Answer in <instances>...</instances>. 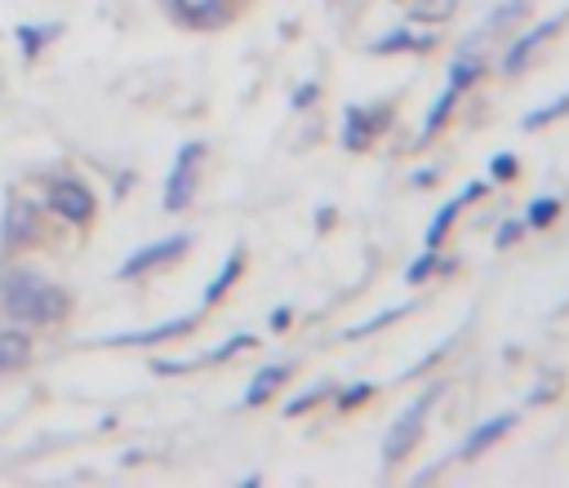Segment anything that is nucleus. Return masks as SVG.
<instances>
[{
  "label": "nucleus",
  "instance_id": "nucleus-30",
  "mask_svg": "<svg viewBox=\"0 0 569 488\" xmlns=\"http://www.w3.org/2000/svg\"><path fill=\"white\" fill-rule=\"evenodd\" d=\"M516 235H521V222H507V226L499 231V244H516Z\"/></svg>",
  "mask_w": 569,
  "mask_h": 488
},
{
  "label": "nucleus",
  "instance_id": "nucleus-27",
  "mask_svg": "<svg viewBox=\"0 0 569 488\" xmlns=\"http://www.w3.org/2000/svg\"><path fill=\"white\" fill-rule=\"evenodd\" d=\"M320 396H325V387H320V391H307V396H298V400H294V404L285 409V418H298V413H303V409H311V404H316Z\"/></svg>",
  "mask_w": 569,
  "mask_h": 488
},
{
  "label": "nucleus",
  "instance_id": "nucleus-12",
  "mask_svg": "<svg viewBox=\"0 0 569 488\" xmlns=\"http://www.w3.org/2000/svg\"><path fill=\"white\" fill-rule=\"evenodd\" d=\"M512 426H516V413H499V418H490V422H481V426H477V431H472V435L463 440V448H459V457H481V453H485V448H490L494 440H503V435H507Z\"/></svg>",
  "mask_w": 569,
  "mask_h": 488
},
{
  "label": "nucleus",
  "instance_id": "nucleus-3",
  "mask_svg": "<svg viewBox=\"0 0 569 488\" xmlns=\"http://www.w3.org/2000/svg\"><path fill=\"white\" fill-rule=\"evenodd\" d=\"M200 160H205V143H187L169 169V182H165V209L169 213H183L196 196V182H200Z\"/></svg>",
  "mask_w": 569,
  "mask_h": 488
},
{
  "label": "nucleus",
  "instance_id": "nucleus-4",
  "mask_svg": "<svg viewBox=\"0 0 569 488\" xmlns=\"http://www.w3.org/2000/svg\"><path fill=\"white\" fill-rule=\"evenodd\" d=\"M50 213H58V218L72 222V226H89L94 213H98V204H94V191H89L85 182L58 178V182L50 187Z\"/></svg>",
  "mask_w": 569,
  "mask_h": 488
},
{
  "label": "nucleus",
  "instance_id": "nucleus-5",
  "mask_svg": "<svg viewBox=\"0 0 569 488\" xmlns=\"http://www.w3.org/2000/svg\"><path fill=\"white\" fill-rule=\"evenodd\" d=\"M192 249V235H169V240H156V244H147V249H139V254H130L125 263H121V280H139V276H147V271H156V267H169V263H178L183 254Z\"/></svg>",
  "mask_w": 569,
  "mask_h": 488
},
{
  "label": "nucleus",
  "instance_id": "nucleus-22",
  "mask_svg": "<svg viewBox=\"0 0 569 488\" xmlns=\"http://www.w3.org/2000/svg\"><path fill=\"white\" fill-rule=\"evenodd\" d=\"M405 311H409V307H387L383 315H374V320H365V324H357V329H348L343 337H370V333H379L383 324H392V320H401Z\"/></svg>",
  "mask_w": 569,
  "mask_h": 488
},
{
  "label": "nucleus",
  "instance_id": "nucleus-29",
  "mask_svg": "<svg viewBox=\"0 0 569 488\" xmlns=\"http://www.w3.org/2000/svg\"><path fill=\"white\" fill-rule=\"evenodd\" d=\"M316 102V85H303L298 93H294V107H311Z\"/></svg>",
  "mask_w": 569,
  "mask_h": 488
},
{
  "label": "nucleus",
  "instance_id": "nucleus-25",
  "mask_svg": "<svg viewBox=\"0 0 569 488\" xmlns=\"http://www.w3.org/2000/svg\"><path fill=\"white\" fill-rule=\"evenodd\" d=\"M516 165H521V160H516L512 152H503V156H494V160H490V178L512 182V178H516Z\"/></svg>",
  "mask_w": 569,
  "mask_h": 488
},
{
  "label": "nucleus",
  "instance_id": "nucleus-2",
  "mask_svg": "<svg viewBox=\"0 0 569 488\" xmlns=\"http://www.w3.org/2000/svg\"><path fill=\"white\" fill-rule=\"evenodd\" d=\"M445 396V387L440 382H431L423 396H414L409 400V409L392 422V431H387V440H383V462H405L414 448H418V440H423V426H427V413H431V404Z\"/></svg>",
  "mask_w": 569,
  "mask_h": 488
},
{
  "label": "nucleus",
  "instance_id": "nucleus-7",
  "mask_svg": "<svg viewBox=\"0 0 569 488\" xmlns=\"http://www.w3.org/2000/svg\"><path fill=\"white\" fill-rule=\"evenodd\" d=\"M169 14L183 27H196V32H209V27H222L227 23L222 0H169Z\"/></svg>",
  "mask_w": 569,
  "mask_h": 488
},
{
  "label": "nucleus",
  "instance_id": "nucleus-21",
  "mask_svg": "<svg viewBox=\"0 0 569 488\" xmlns=\"http://www.w3.org/2000/svg\"><path fill=\"white\" fill-rule=\"evenodd\" d=\"M427 45H431L427 36H418V41H414L409 32H392V36H383V41L374 45V54H392V49H427Z\"/></svg>",
  "mask_w": 569,
  "mask_h": 488
},
{
  "label": "nucleus",
  "instance_id": "nucleus-20",
  "mask_svg": "<svg viewBox=\"0 0 569 488\" xmlns=\"http://www.w3.org/2000/svg\"><path fill=\"white\" fill-rule=\"evenodd\" d=\"M556 213H560V200H556V196H543V200H534V204H529L525 222H529V226H551V222H556Z\"/></svg>",
  "mask_w": 569,
  "mask_h": 488
},
{
  "label": "nucleus",
  "instance_id": "nucleus-28",
  "mask_svg": "<svg viewBox=\"0 0 569 488\" xmlns=\"http://www.w3.org/2000/svg\"><path fill=\"white\" fill-rule=\"evenodd\" d=\"M289 324H294V311H289V307H276V311H272V329H276V333H285Z\"/></svg>",
  "mask_w": 569,
  "mask_h": 488
},
{
  "label": "nucleus",
  "instance_id": "nucleus-18",
  "mask_svg": "<svg viewBox=\"0 0 569 488\" xmlns=\"http://www.w3.org/2000/svg\"><path fill=\"white\" fill-rule=\"evenodd\" d=\"M54 36H58V27H54V23L19 27V45H23V54H28V58H36V54H41V45H45V41H54Z\"/></svg>",
  "mask_w": 569,
  "mask_h": 488
},
{
  "label": "nucleus",
  "instance_id": "nucleus-15",
  "mask_svg": "<svg viewBox=\"0 0 569 488\" xmlns=\"http://www.w3.org/2000/svg\"><path fill=\"white\" fill-rule=\"evenodd\" d=\"M241 271H245V249H232V258L222 263V271L209 280V289H205V302H218L227 289H232L237 280H241Z\"/></svg>",
  "mask_w": 569,
  "mask_h": 488
},
{
  "label": "nucleus",
  "instance_id": "nucleus-11",
  "mask_svg": "<svg viewBox=\"0 0 569 488\" xmlns=\"http://www.w3.org/2000/svg\"><path fill=\"white\" fill-rule=\"evenodd\" d=\"M200 324V315H183V320H169V324H156V329H143V333H117L107 337V346H143V342H169V337H183Z\"/></svg>",
  "mask_w": 569,
  "mask_h": 488
},
{
  "label": "nucleus",
  "instance_id": "nucleus-9",
  "mask_svg": "<svg viewBox=\"0 0 569 488\" xmlns=\"http://www.w3.org/2000/svg\"><path fill=\"white\" fill-rule=\"evenodd\" d=\"M481 191H485V187H481V182H472L468 191H459L453 200H445V204H440V213L431 218V226H427V235H423V244H427V249H440V244H445V235H449V226H453V218H459V213H463V204H468V200H477Z\"/></svg>",
  "mask_w": 569,
  "mask_h": 488
},
{
  "label": "nucleus",
  "instance_id": "nucleus-24",
  "mask_svg": "<svg viewBox=\"0 0 569 488\" xmlns=\"http://www.w3.org/2000/svg\"><path fill=\"white\" fill-rule=\"evenodd\" d=\"M436 267H440V263H436V249H427V254H423L418 263H409V271H405V280H409V285H423V280H427V276H431Z\"/></svg>",
  "mask_w": 569,
  "mask_h": 488
},
{
  "label": "nucleus",
  "instance_id": "nucleus-17",
  "mask_svg": "<svg viewBox=\"0 0 569 488\" xmlns=\"http://www.w3.org/2000/svg\"><path fill=\"white\" fill-rule=\"evenodd\" d=\"M481 80V58H472V54H459V58H453V67H449V85L453 89H472Z\"/></svg>",
  "mask_w": 569,
  "mask_h": 488
},
{
  "label": "nucleus",
  "instance_id": "nucleus-6",
  "mask_svg": "<svg viewBox=\"0 0 569 488\" xmlns=\"http://www.w3.org/2000/svg\"><path fill=\"white\" fill-rule=\"evenodd\" d=\"M392 111L387 107H374V111H361V107H348V120H343V147L348 152H361L374 143L379 130H387Z\"/></svg>",
  "mask_w": 569,
  "mask_h": 488
},
{
  "label": "nucleus",
  "instance_id": "nucleus-1",
  "mask_svg": "<svg viewBox=\"0 0 569 488\" xmlns=\"http://www.w3.org/2000/svg\"><path fill=\"white\" fill-rule=\"evenodd\" d=\"M72 298L58 285H45L36 271H10L0 280V311L23 324H58L67 315Z\"/></svg>",
  "mask_w": 569,
  "mask_h": 488
},
{
  "label": "nucleus",
  "instance_id": "nucleus-23",
  "mask_svg": "<svg viewBox=\"0 0 569 488\" xmlns=\"http://www.w3.org/2000/svg\"><path fill=\"white\" fill-rule=\"evenodd\" d=\"M245 346H254V337H250V333H237L232 342H222L218 351H209V355H205V364H218V359H232V355H241Z\"/></svg>",
  "mask_w": 569,
  "mask_h": 488
},
{
  "label": "nucleus",
  "instance_id": "nucleus-10",
  "mask_svg": "<svg viewBox=\"0 0 569 488\" xmlns=\"http://www.w3.org/2000/svg\"><path fill=\"white\" fill-rule=\"evenodd\" d=\"M560 23H565V14H556V19H547V23H538L534 32H525V36H521V41H516V45L507 49V58H503V71H507V76H516V71H525V63H529V54H534V49H538V45H543L547 36H556V27H560Z\"/></svg>",
  "mask_w": 569,
  "mask_h": 488
},
{
  "label": "nucleus",
  "instance_id": "nucleus-19",
  "mask_svg": "<svg viewBox=\"0 0 569 488\" xmlns=\"http://www.w3.org/2000/svg\"><path fill=\"white\" fill-rule=\"evenodd\" d=\"M569 111V93H560L551 107H538V111H529L525 115V130H538V125H551V120H560Z\"/></svg>",
  "mask_w": 569,
  "mask_h": 488
},
{
  "label": "nucleus",
  "instance_id": "nucleus-26",
  "mask_svg": "<svg viewBox=\"0 0 569 488\" xmlns=\"http://www.w3.org/2000/svg\"><path fill=\"white\" fill-rule=\"evenodd\" d=\"M374 396V387H348L343 396H338V409H357V404H365Z\"/></svg>",
  "mask_w": 569,
  "mask_h": 488
},
{
  "label": "nucleus",
  "instance_id": "nucleus-13",
  "mask_svg": "<svg viewBox=\"0 0 569 488\" xmlns=\"http://www.w3.org/2000/svg\"><path fill=\"white\" fill-rule=\"evenodd\" d=\"M32 359V337L28 329H0V374H14Z\"/></svg>",
  "mask_w": 569,
  "mask_h": 488
},
{
  "label": "nucleus",
  "instance_id": "nucleus-8",
  "mask_svg": "<svg viewBox=\"0 0 569 488\" xmlns=\"http://www.w3.org/2000/svg\"><path fill=\"white\" fill-rule=\"evenodd\" d=\"M36 235V204L32 200H10L6 209V226H0V240H6V249H19Z\"/></svg>",
  "mask_w": 569,
  "mask_h": 488
},
{
  "label": "nucleus",
  "instance_id": "nucleus-14",
  "mask_svg": "<svg viewBox=\"0 0 569 488\" xmlns=\"http://www.w3.org/2000/svg\"><path fill=\"white\" fill-rule=\"evenodd\" d=\"M285 382H289V364H267V369H263V374L250 382V391H245V404H250V409H254V404H263V400H267L272 391H281Z\"/></svg>",
  "mask_w": 569,
  "mask_h": 488
},
{
  "label": "nucleus",
  "instance_id": "nucleus-16",
  "mask_svg": "<svg viewBox=\"0 0 569 488\" xmlns=\"http://www.w3.org/2000/svg\"><path fill=\"white\" fill-rule=\"evenodd\" d=\"M453 102H459V89H453V85H449V89H445V93L436 98V107L427 111V120H423V143H427V138H436V134L445 130V120H449Z\"/></svg>",
  "mask_w": 569,
  "mask_h": 488
}]
</instances>
